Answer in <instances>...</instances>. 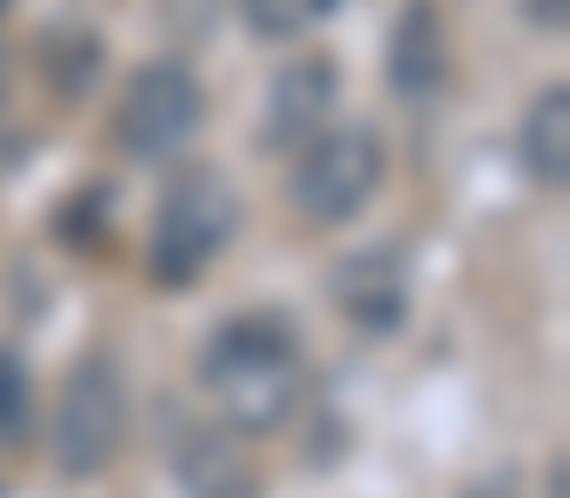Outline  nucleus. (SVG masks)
Listing matches in <instances>:
<instances>
[{"label": "nucleus", "mask_w": 570, "mask_h": 498, "mask_svg": "<svg viewBox=\"0 0 570 498\" xmlns=\"http://www.w3.org/2000/svg\"><path fill=\"white\" fill-rule=\"evenodd\" d=\"M173 479L186 498H259L253 466L219 439V432H186L173 452Z\"/></svg>", "instance_id": "obj_9"}, {"label": "nucleus", "mask_w": 570, "mask_h": 498, "mask_svg": "<svg viewBox=\"0 0 570 498\" xmlns=\"http://www.w3.org/2000/svg\"><path fill=\"white\" fill-rule=\"evenodd\" d=\"M206 120V100H199V80L179 67V60H153L127 80L120 107H114V140L134 154V160H166L179 154Z\"/></svg>", "instance_id": "obj_5"}, {"label": "nucleus", "mask_w": 570, "mask_h": 498, "mask_svg": "<svg viewBox=\"0 0 570 498\" xmlns=\"http://www.w3.org/2000/svg\"><path fill=\"white\" fill-rule=\"evenodd\" d=\"M332 300L352 326L365 332H399L405 326V300H412V280H405V260L392 246H365V253H345L332 266Z\"/></svg>", "instance_id": "obj_6"}, {"label": "nucleus", "mask_w": 570, "mask_h": 498, "mask_svg": "<svg viewBox=\"0 0 570 498\" xmlns=\"http://www.w3.org/2000/svg\"><path fill=\"white\" fill-rule=\"evenodd\" d=\"M531 7V20H544V27H564V0H524Z\"/></svg>", "instance_id": "obj_13"}, {"label": "nucleus", "mask_w": 570, "mask_h": 498, "mask_svg": "<svg viewBox=\"0 0 570 498\" xmlns=\"http://www.w3.org/2000/svg\"><path fill=\"white\" fill-rule=\"evenodd\" d=\"M206 385L219 412L246 432H279L298 406V345L279 320L246 313L233 326L213 332L206 345Z\"/></svg>", "instance_id": "obj_1"}, {"label": "nucleus", "mask_w": 570, "mask_h": 498, "mask_svg": "<svg viewBox=\"0 0 570 498\" xmlns=\"http://www.w3.org/2000/svg\"><path fill=\"white\" fill-rule=\"evenodd\" d=\"M27 432H33V379H27V359L0 345V439L20 446Z\"/></svg>", "instance_id": "obj_12"}, {"label": "nucleus", "mask_w": 570, "mask_h": 498, "mask_svg": "<svg viewBox=\"0 0 570 498\" xmlns=\"http://www.w3.org/2000/svg\"><path fill=\"white\" fill-rule=\"evenodd\" d=\"M127 439V385L114 372V359H80L73 379L60 385V412H53V459L67 479H94L107 472V459Z\"/></svg>", "instance_id": "obj_4"}, {"label": "nucleus", "mask_w": 570, "mask_h": 498, "mask_svg": "<svg viewBox=\"0 0 570 498\" xmlns=\"http://www.w3.org/2000/svg\"><path fill=\"white\" fill-rule=\"evenodd\" d=\"M345 0H246V27L266 33V40H292V33H312L318 20H332Z\"/></svg>", "instance_id": "obj_11"}, {"label": "nucleus", "mask_w": 570, "mask_h": 498, "mask_svg": "<svg viewBox=\"0 0 570 498\" xmlns=\"http://www.w3.org/2000/svg\"><path fill=\"white\" fill-rule=\"evenodd\" d=\"M233 226H239V193H233L226 173H213V166L173 173V186L159 199V219H153V273L173 280V286L199 280L219 260V246L233 240Z\"/></svg>", "instance_id": "obj_2"}, {"label": "nucleus", "mask_w": 570, "mask_h": 498, "mask_svg": "<svg viewBox=\"0 0 570 498\" xmlns=\"http://www.w3.org/2000/svg\"><path fill=\"white\" fill-rule=\"evenodd\" d=\"M7 7H13V0H0V13H7Z\"/></svg>", "instance_id": "obj_16"}, {"label": "nucleus", "mask_w": 570, "mask_h": 498, "mask_svg": "<svg viewBox=\"0 0 570 498\" xmlns=\"http://www.w3.org/2000/svg\"><path fill=\"white\" fill-rule=\"evenodd\" d=\"M464 498H518V492H511V479H478Z\"/></svg>", "instance_id": "obj_14"}, {"label": "nucleus", "mask_w": 570, "mask_h": 498, "mask_svg": "<svg viewBox=\"0 0 570 498\" xmlns=\"http://www.w3.org/2000/svg\"><path fill=\"white\" fill-rule=\"evenodd\" d=\"M385 74L405 100H431L444 87V20L431 0H412L392 27V47H385Z\"/></svg>", "instance_id": "obj_8"}, {"label": "nucleus", "mask_w": 570, "mask_h": 498, "mask_svg": "<svg viewBox=\"0 0 570 498\" xmlns=\"http://www.w3.org/2000/svg\"><path fill=\"white\" fill-rule=\"evenodd\" d=\"M385 179V147L372 127H338V134H318L298 166H292V206L312 219V226H345L365 213V199L379 193Z\"/></svg>", "instance_id": "obj_3"}, {"label": "nucleus", "mask_w": 570, "mask_h": 498, "mask_svg": "<svg viewBox=\"0 0 570 498\" xmlns=\"http://www.w3.org/2000/svg\"><path fill=\"white\" fill-rule=\"evenodd\" d=\"M0 94H7V60H0Z\"/></svg>", "instance_id": "obj_15"}, {"label": "nucleus", "mask_w": 570, "mask_h": 498, "mask_svg": "<svg viewBox=\"0 0 570 498\" xmlns=\"http://www.w3.org/2000/svg\"><path fill=\"white\" fill-rule=\"evenodd\" d=\"M524 166L544 186H564L570 173V87H544L524 114Z\"/></svg>", "instance_id": "obj_10"}, {"label": "nucleus", "mask_w": 570, "mask_h": 498, "mask_svg": "<svg viewBox=\"0 0 570 498\" xmlns=\"http://www.w3.org/2000/svg\"><path fill=\"white\" fill-rule=\"evenodd\" d=\"M332 100H338V67L318 53L292 60L266 94V147H312L332 120Z\"/></svg>", "instance_id": "obj_7"}]
</instances>
